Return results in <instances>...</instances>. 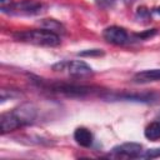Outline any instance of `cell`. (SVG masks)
<instances>
[{
    "label": "cell",
    "mask_w": 160,
    "mask_h": 160,
    "mask_svg": "<svg viewBox=\"0 0 160 160\" xmlns=\"http://www.w3.org/2000/svg\"><path fill=\"white\" fill-rule=\"evenodd\" d=\"M38 116V108L32 102H24L11 111L2 112L0 116L1 134L14 131L21 126L30 125Z\"/></svg>",
    "instance_id": "1"
},
{
    "label": "cell",
    "mask_w": 160,
    "mask_h": 160,
    "mask_svg": "<svg viewBox=\"0 0 160 160\" xmlns=\"http://www.w3.org/2000/svg\"><path fill=\"white\" fill-rule=\"evenodd\" d=\"M15 40L22 41V42H29L34 45H40V46H58L60 44V36L52 31H49L46 29H34V30H25V31H19L12 35Z\"/></svg>",
    "instance_id": "2"
},
{
    "label": "cell",
    "mask_w": 160,
    "mask_h": 160,
    "mask_svg": "<svg viewBox=\"0 0 160 160\" xmlns=\"http://www.w3.org/2000/svg\"><path fill=\"white\" fill-rule=\"evenodd\" d=\"M38 84L48 90H51L54 92H58L69 98H84L94 92V88L86 86V85H76V84H68V82H49V81H44L42 79H38Z\"/></svg>",
    "instance_id": "3"
},
{
    "label": "cell",
    "mask_w": 160,
    "mask_h": 160,
    "mask_svg": "<svg viewBox=\"0 0 160 160\" xmlns=\"http://www.w3.org/2000/svg\"><path fill=\"white\" fill-rule=\"evenodd\" d=\"M54 71H66L69 75L75 78H84L92 74V69L85 61L74 60V61H61L52 65Z\"/></svg>",
    "instance_id": "4"
},
{
    "label": "cell",
    "mask_w": 160,
    "mask_h": 160,
    "mask_svg": "<svg viewBox=\"0 0 160 160\" xmlns=\"http://www.w3.org/2000/svg\"><path fill=\"white\" fill-rule=\"evenodd\" d=\"M44 9V4L36 0H21L19 2H14L6 14L12 15H38Z\"/></svg>",
    "instance_id": "5"
},
{
    "label": "cell",
    "mask_w": 160,
    "mask_h": 160,
    "mask_svg": "<svg viewBox=\"0 0 160 160\" xmlns=\"http://www.w3.org/2000/svg\"><path fill=\"white\" fill-rule=\"evenodd\" d=\"M109 100H122V101H136V102H155L159 99L156 92H121L105 96Z\"/></svg>",
    "instance_id": "6"
},
{
    "label": "cell",
    "mask_w": 160,
    "mask_h": 160,
    "mask_svg": "<svg viewBox=\"0 0 160 160\" xmlns=\"http://www.w3.org/2000/svg\"><path fill=\"white\" fill-rule=\"evenodd\" d=\"M102 38L110 42V44H114V45H122L128 41L129 36H128V32L124 28H120V26H109L106 28L104 31H102Z\"/></svg>",
    "instance_id": "7"
},
{
    "label": "cell",
    "mask_w": 160,
    "mask_h": 160,
    "mask_svg": "<svg viewBox=\"0 0 160 160\" xmlns=\"http://www.w3.org/2000/svg\"><path fill=\"white\" fill-rule=\"evenodd\" d=\"M112 154L119 156H126V158H139L142 152L141 144L138 142H122L112 148Z\"/></svg>",
    "instance_id": "8"
},
{
    "label": "cell",
    "mask_w": 160,
    "mask_h": 160,
    "mask_svg": "<svg viewBox=\"0 0 160 160\" xmlns=\"http://www.w3.org/2000/svg\"><path fill=\"white\" fill-rule=\"evenodd\" d=\"M132 80L138 84H145V82H152L160 80V69H150L144 70L134 75Z\"/></svg>",
    "instance_id": "9"
},
{
    "label": "cell",
    "mask_w": 160,
    "mask_h": 160,
    "mask_svg": "<svg viewBox=\"0 0 160 160\" xmlns=\"http://www.w3.org/2000/svg\"><path fill=\"white\" fill-rule=\"evenodd\" d=\"M74 139H75V141L80 145V146H82V148H89V146H91V144H92V134H91V131L89 130V129H86V128H78L75 131H74Z\"/></svg>",
    "instance_id": "10"
},
{
    "label": "cell",
    "mask_w": 160,
    "mask_h": 160,
    "mask_svg": "<svg viewBox=\"0 0 160 160\" xmlns=\"http://www.w3.org/2000/svg\"><path fill=\"white\" fill-rule=\"evenodd\" d=\"M40 26L42 28V29H46V30H49V31H52V32H55V34H65V28H64V25L61 24V22H59L58 20H55V19H42V20H40Z\"/></svg>",
    "instance_id": "11"
},
{
    "label": "cell",
    "mask_w": 160,
    "mask_h": 160,
    "mask_svg": "<svg viewBox=\"0 0 160 160\" xmlns=\"http://www.w3.org/2000/svg\"><path fill=\"white\" fill-rule=\"evenodd\" d=\"M144 135L148 140L156 141L160 139V120L159 121H152L150 122L144 131Z\"/></svg>",
    "instance_id": "12"
},
{
    "label": "cell",
    "mask_w": 160,
    "mask_h": 160,
    "mask_svg": "<svg viewBox=\"0 0 160 160\" xmlns=\"http://www.w3.org/2000/svg\"><path fill=\"white\" fill-rule=\"evenodd\" d=\"M21 96H22V92L19 91V90H15V89H2L1 94H0L1 102L6 101L8 99H18V98H21Z\"/></svg>",
    "instance_id": "13"
},
{
    "label": "cell",
    "mask_w": 160,
    "mask_h": 160,
    "mask_svg": "<svg viewBox=\"0 0 160 160\" xmlns=\"http://www.w3.org/2000/svg\"><path fill=\"white\" fill-rule=\"evenodd\" d=\"M139 158H142V159H155V158H160V148L148 149V150H145L144 152H141Z\"/></svg>",
    "instance_id": "14"
},
{
    "label": "cell",
    "mask_w": 160,
    "mask_h": 160,
    "mask_svg": "<svg viewBox=\"0 0 160 160\" xmlns=\"http://www.w3.org/2000/svg\"><path fill=\"white\" fill-rule=\"evenodd\" d=\"M78 55L79 56H85V58H89V56H101V55H104V51L101 49H88V50L79 51Z\"/></svg>",
    "instance_id": "15"
},
{
    "label": "cell",
    "mask_w": 160,
    "mask_h": 160,
    "mask_svg": "<svg viewBox=\"0 0 160 160\" xmlns=\"http://www.w3.org/2000/svg\"><path fill=\"white\" fill-rule=\"evenodd\" d=\"M136 19L140 20H144V21H148L150 19V10H148L145 6H140L136 11Z\"/></svg>",
    "instance_id": "16"
},
{
    "label": "cell",
    "mask_w": 160,
    "mask_h": 160,
    "mask_svg": "<svg viewBox=\"0 0 160 160\" xmlns=\"http://www.w3.org/2000/svg\"><path fill=\"white\" fill-rule=\"evenodd\" d=\"M14 4V1L12 0H0V8H1V11L2 12H6L9 9H10V6Z\"/></svg>",
    "instance_id": "17"
},
{
    "label": "cell",
    "mask_w": 160,
    "mask_h": 160,
    "mask_svg": "<svg viewBox=\"0 0 160 160\" xmlns=\"http://www.w3.org/2000/svg\"><path fill=\"white\" fill-rule=\"evenodd\" d=\"M156 34V29H151V30H148L145 32H141V34H138L136 36L140 38V39H148V38H151L152 35Z\"/></svg>",
    "instance_id": "18"
},
{
    "label": "cell",
    "mask_w": 160,
    "mask_h": 160,
    "mask_svg": "<svg viewBox=\"0 0 160 160\" xmlns=\"http://www.w3.org/2000/svg\"><path fill=\"white\" fill-rule=\"evenodd\" d=\"M95 2L101 6V8H109V6H112L115 0H95Z\"/></svg>",
    "instance_id": "19"
},
{
    "label": "cell",
    "mask_w": 160,
    "mask_h": 160,
    "mask_svg": "<svg viewBox=\"0 0 160 160\" xmlns=\"http://www.w3.org/2000/svg\"><path fill=\"white\" fill-rule=\"evenodd\" d=\"M122 1H124L125 4H128V5H130V4H132L135 0H122Z\"/></svg>",
    "instance_id": "20"
},
{
    "label": "cell",
    "mask_w": 160,
    "mask_h": 160,
    "mask_svg": "<svg viewBox=\"0 0 160 160\" xmlns=\"http://www.w3.org/2000/svg\"><path fill=\"white\" fill-rule=\"evenodd\" d=\"M154 12H155V14H159V15H160V8H156V9H154Z\"/></svg>",
    "instance_id": "21"
},
{
    "label": "cell",
    "mask_w": 160,
    "mask_h": 160,
    "mask_svg": "<svg viewBox=\"0 0 160 160\" xmlns=\"http://www.w3.org/2000/svg\"><path fill=\"white\" fill-rule=\"evenodd\" d=\"M159 119H160V112H159Z\"/></svg>",
    "instance_id": "22"
}]
</instances>
